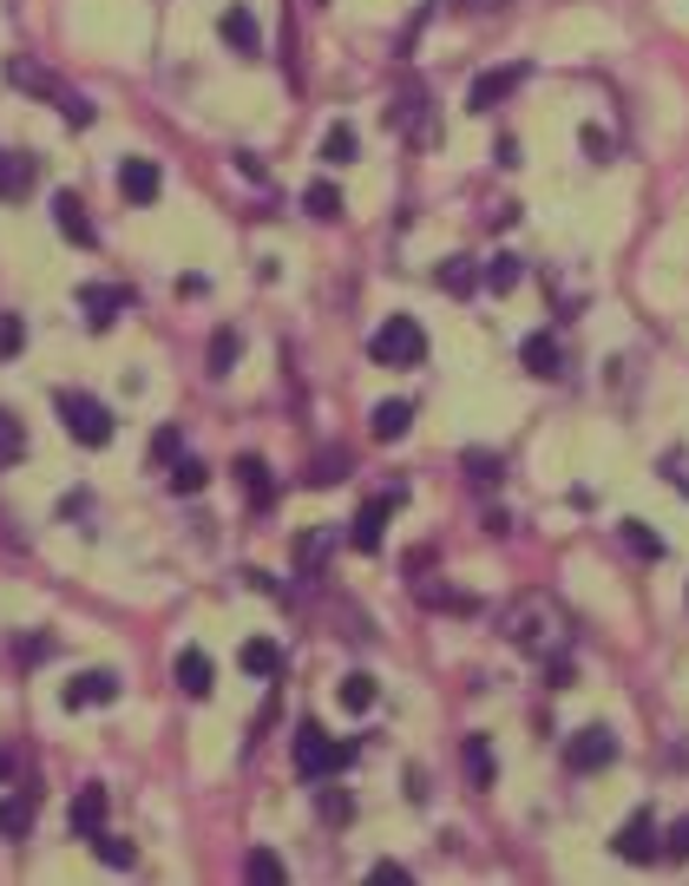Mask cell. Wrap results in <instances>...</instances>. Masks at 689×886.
Returning <instances> with one entry per match:
<instances>
[{"label":"cell","instance_id":"obj_1","mask_svg":"<svg viewBox=\"0 0 689 886\" xmlns=\"http://www.w3.org/2000/svg\"><path fill=\"white\" fill-rule=\"evenodd\" d=\"M506 637L519 644V651H532V657H559V644H565V618H559V605L552 598H519L513 605V618H506Z\"/></svg>","mask_w":689,"mask_h":886},{"label":"cell","instance_id":"obj_2","mask_svg":"<svg viewBox=\"0 0 689 886\" xmlns=\"http://www.w3.org/2000/svg\"><path fill=\"white\" fill-rule=\"evenodd\" d=\"M355 756H361L355 743H335V736H322L315 723L296 729V775H302V782H329V775H342Z\"/></svg>","mask_w":689,"mask_h":886},{"label":"cell","instance_id":"obj_3","mask_svg":"<svg viewBox=\"0 0 689 886\" xmlns=\"http://www.w3.org/2000/svg\"><path fill=\"white\" fill-rule=\"evenodd\" d=\"M368 355H375L381 368H414V361L427 355V335H421L414 315H388V322L368 335Z\"/></svg>","mask_w":689,"mask_h":886},{"label":"cell","instance_id":"obj_4","mask_svg":"<svg viewBox=\"0 0 689 886\" xmlns=\"http://www.w3.org/2000/svg\"><path fill=\"white\" fill-rule=\"evenodd\" d=\"M7 79H13L20 92H46V99H53V105L66 112V125H92V105H85V99H79V92L66 85V79H53L46 66H26V59H7Z\"/></svg>","mask_w":689,"mask_h":886},{"label":"cell","instance_id":"obj_5","mask_svg":"<svg viewBox=\"0 0 689 886\" xmlns=\"http://www.w3.org/2000/svg\"><path fill=\"white\" fill-rule=\"evenodd\" d=\"M59 421H66V434H72L79 447H105V440H112V407L92 401V394H79V388L59 394Z\"/></svg>","mask_w":689,"mask_h":886},{"label":"cell","instance_id":"obj_6","mask_svg":"<svg viewBox=\"0 0 689 886\" xmlns=\"http://www.w3.org/2000/svg\"><path fill=\"white\" fill-rule=\"evenodd\" d=\"M618 762V736L605 729V723H585L572 743H565V769L572 775H598V769H611Z\"/></svg>","mask_w":689,"mask_h":886},{"label":"cell","instance_id":"obj_7","mask_svg":"<svg viewBox=\"0 0 689 886\" xmlns=\"http://www.w3.org/2000/svg\"><path fill=\"white\" fill-rule=\"evenodd\" d=\"M611 848H618L624 861H638V867H644V861H657V854H664V835H657V815H651V808H638V815H631V821L618 828V841H611Z\"/></svg>","mask_w":689,"mask_h":886},{"label":"cell","instance_id":"obj_8","mask_svg":"<svg viewBox=\"0 0 689 886\" xmlns=\"http://www.w3.org/2000/svg\"><path fill=\"white\" fill-rule=\"evenodd\" d=\"M519 79H526V66H493V72H480V79H473V92H467V112H480V118H486V112H499V99H506Z\"/></svg>","mask_w":689,"mask_h":886},{"label":"cell","instance_id":"obj_9","mask_svg":"<svg viewBox=\"0 0 689 886\" xmlns=\"http://www.w3.org/2000/svg\"><path fill=\"white\" fill-rule=\"evenodd\" d=\"M519 361H526V375H539V381H559V375H565V348H559L552 329L526 335V342H519Z\"/></svg>","mask_w":689,"mask_h":886},{"label":"cell","instance_id":"obj_10","mask_svg":"<svg viewBox=\"0 0 689 886\" xmlns=\"http://www.w3.org/2000/svg\"><path fill=\"white\" fill-rule=\"evenodd\" d=\"M59 703H66V710H99V703H118V677H112V670H85V677H72V683L59 690Z\"/></svg>","mask_w":689,"mask_h":886},{"label":"cell","instance_id":"obj_11","mask_svg":"<svg viewBox=\"0 0 689 886\" xmlns=\"http://www.w3.org/2000/svg\"><path fill=\"white\" fill-rule=\"evenodd\" d=\"M125 302H131V296H125V289H105V283H85V289H79V315H85V329H92V335H105V329H112V315H118Z\"/></svg>","mask_w":689,"mask_h":886},{"label":"cell","instance_id":"obj_12","mask_svg":"<svg viewBox=\"0 0 689 886\" xmlns=\"http://www.w3.org/2000/svg\"><path fill=\"white\" fill-rule=\"evenodd\" d=\"M388 513H394V493H381V499H368V506L355 513V526H348V545H355V552H381V532H388Z\"/></svg>","mask_w":689,"mask_h":886},{"label":"cell","instance_id":"obj_13","mask_svg":"<svg viewBox=\"0 0 689 886\" xmlns=\"http://www.w3.org/2000/svg\"><path fill=\"white\" fill-rule=\"evenodd\" d=\"M53 223H59V237H66V243L92 250V217H85L79 191H53Z\"/></svg>","mask_w":689,"mask_h":886},{"label":"cell","instance_id":"obj_14","mask_svg":"<svg viewBox=\"0 0 689 886\" xmlns=\"http://www.w3.org/2000/svg\"><path fill=\"white\" fill-rule=\"evenodd\" d=\"M33 815H39V789H13V795H0V841L33 835Z\"/></svg>","mask_w":689,"mask_h":886},{"label":"cell","instance_id":"obj_15","mask_svg":"<svg viewBox=\"0 0 689 886\" xmlns=\"http://www.w3.org/2000/svg\"><path fill=\"white\" fill-rule=\"evenodd\" d=\"M230 473H237V486H243L250 506H269V499H276V480H269V460H263V453H237Z\"/></svg>","mask_w":689,"mask_h":886},{"label":"cell","instance_id":"obj_16","mask_svg":"<svg viewBox=\"0 0 689 886\" xmlns=\"http://www.w3.org/2000/svg\"><path fill=\"white\" fill-rule=\"evenodd\" d=\"M217 33H223V46H237L243 59H250V53H263V26H256V13H250V7H230V13L217 20Z\"/></svg>","mask_w":689,"mask_h":886},{"label":"cell","instance_id":"obj_17","mask_svg":"<svg viewBox=\"0 0 689 886\" xmlns=\"http://www.w3.org/2000/svg\"><path fill=\"white\" fill-rule=\"evenodd\" d=\"M105 808H112V795H105L99 782H85V789L72 795V835H85V841H92V835L105 828Z\"/></svg>","mask_w":689,"mask_h":886},{"label":"cell","instance_id":"obj_18","mask_svg":"<svg viewBox=\"0 0 689 886\" xmlns=\"http://www.w3.org/2000/svg\"><path fill=\"white\" fill-rule=\"evenodd\" d=\"M33 177H39V158H33V151H0V197H7V204L26 197Z\"/></svg>","mask_w":689,"mask_h":886},{"label":"cell","instance_id":"obj_19","mask_svg":"<svg viewBox=\"0 0 689 886\" xmlns=\"http://www.w3.org/2000/svg\"><path fill=\"white\" fill-rule=\"evenodd\" d=\"M158 164L151 158H125V171H118V191H125V204H151L158 197Z\"/></svg>","mask_w":689,"mask_h":886},{"label":"cell","instance_id":"obj_20","mask_svg":"<svg viewBox=\"0 0 689 886\" xmlns=\"http://www.w3.org/2000/svg\"><path fill=\"white\" fill-rule=\"evenodd\" d=\"M171 677H177V690H184V697H197V703L217 690V683H210V657H204V651H177Z\"/></svg>","mask_w":689,"mask_h":886},{"label":"cell","instance_id":"obj_21","mask_svg":"<svg viewBox=\"0 0 689 886\" xmlns=\"http://www.w3.org/2000/svg\"><path fill=\"white\" fill-rule=\"evenodd\" d=\"M519 276H526V263H519L513 250H499V256H486V269H480V283H486L493 296H513V289H519Z\"/></svg>","mask_w":689,"mask_h":886},{"label":"cell","instance_id":"obj_22","mask_svg":"<svg viewBox=\"0 0 689 886\" xmlns=\"http://www.w3.org/2000/svg\"><path fill=\"white\" fill-rule=\"evenodd\" d=\"M407 427H414V407H407V401H381V407L368 414V434H375V440H401Z\"/></svg>","mask_w":689,"mask_h":886},{"label":"cell","instance_id":"obj_23","mask_svg":"<svg viewBox=\"0 0 689 886\" xmlns=\"http://www.w3.org/2000/svg\"><path fill=\"white\" fill-rule=\"evenodd\" d=\"M348 473H355L348 447H322V453H315V467H309V486H342Z\"/></svg>","mask_w":689,"mask_h":886},{"label":"cell","instance_id":"obj_24","mask_svg":"<svg viewBox=\"0 0 689 886\" xmlns=\"http://www.w3.org/2000/svg\"><path fill=\"white\" fill-rule=\"evenodd\" d=\"M388 125L407 131V138H427V99H421V92H407V105L394 99V105H388Z\"/></svg>","mask_w":689,"mask_h":886},{"label":"cell","instance_id":"obj_25","mask_svg":"<svg viewBox=\"0 0 689 886\" xmlns=\"http://www.w3.org/2000/svg\"><path fill=\"white\" fill-rule=\"evenodd\" d=\"M434 283H440L447 296H473V283H480V269H473V256H447V263L434 269Z\"/></svg>","mask_w":689,"mask_h":886},{"label":"cell","instance_id":"obj_26","mask_svg":"<svg viewBox=\"0 0 689 886\" xmlns=\"http://www.w3.org/2000/svg\"><path fill=\"white\" fill-rule=\"evenodd\" d=\"M335 539H342V532H309V539H296V572H302V578H315V572H322V559L335 552Z\"/></svg>","mask_w":689,"mask_h":886},{"label":"cell","instance_id":"obj_27","mask_svg":"<svg viewBox=\"0 0 689 886\" xmlns=\"http://www.w3.org/2000/svg\"><path fill=\"white\" fill-rule=\"evenodd\" d=\"M237 664H243V670H250V677H283V651H276V644H269V637H250V644H243V657H237Z\"/></svg>","mask_w":689,"mask_h":886},{"label":"cell","instance_id":"obj_28","mask_svg":"<svg viewBox=\"0 0 689 886\" xmlns=\"http://www.w3.org/2000/svg\"><path fill=\"white\" fill-rule=\"evenodd\" d=\"M460 762H467V782L473 789H493V749H486V736H467L460 743Z\"/></svg>","mask_w":689,"mask_h":886},{"label":"cell","instance_id":"obj_29","mask_svg":"<svg viewBox=\"0 0 689 886\" xmlns=\"http://www.w3.org/2000/svg\"><path fill=\"white\" fill-rule=\"evenodd\" d=\"M355 158H361L355 125H329V138H322V164H355Z\"/></svg>","mask_w":689,"mask_h":886},{"label":"cell","instance_id":"obj_30","mask_svg":"<svg viewBox=\"0 0 689 886\" xmlns=\"http://www.w3.org/2000/svg\"><path fill=\"white\" fill-rule=\"evenodd\" d=\"M237 355H243V335H237V329H217V335H210V355H204V361H210V375L223 381V375L237 368Z\"/></svg>","mask_w":689,"mask_h":886},{"label":"cell","instance_id":"obj_31","mask_svg":"<svg viewBox=\"0 0 689 886\" xmlns=\"http://www.w3.org/2000/svg\"><path fill=\"white\" fill-rule=\"evenodd\" d=\"M618 539L631 545V559H651V565L664 559V539H657V532H651L644 519H624V526H618Z\"/></svg>","mask_w":689,"mask_h":886},{"label":"cell","instance_id":"obj_32","mask_svg":"<svg viewBox=\"0 0 689 886\" xmlns=\"http://www.w3.org/2000/svg\"><path fill=\"white\" fill-rule=\"evenodd\" d=\"M414 591H421V605H427V611H480L467 591H453V585H434V578H421Z\"/></svg>","mask_w":689,"mask_h":886},{"label":"cell","instance_id":"obj_33","mask_svg":"<svg viewBox=\"0 0 689 886\" xmlns=\"http://www.w3.org/2000/svg\"><path fill=\"white\" fill-rule=\"evenodd\" d=\"M315 808H322L329 828H348V821H355V795H342V789H329V782H315Z\"/></svg>","mask_w":689,"mask_h":886},{"label":"cell","instance_id":"obj_34","mask_svg":"<svg viewBox=\"0 0 689 886\" xmlns=\"http://www.w3.org/2000/svg\"><path fill=\"white\" fill-rule=\"evenodd\" d=\"M335 697H342V710H348V716H361V710H375V677H361V670H355V677H342V683H335Z\"/></svg>","mask_w":689,"mask_h":886},{"label":"cell","instance_id":"obj_35","mask_svg":"<svg viewBox=\"0 0 689 886\" xmlns=\"http://www.w3.org/2000/svg\"><path fill=\"white\" fill-rule=\"evenodd\" d=\"M243 874H250V881H263V886H283V881H289V867H283L269 848H250V854H243Z\"/></svg>","mask_w":689,"mask_h":886},{"label":"cell","instance_id":"obj_36","mask_svg":"<svg viewBox=\"0 0 689 886\" xmlns=\"http://www.w3.org/2000/svg\"><path fill=\"white\" fill-rule=\"evenodd\" d=\"M499 473H506V460H499V453H486V447H473V453H467V480H473L480 493H486V486H499Z\"/></svg>","mask_w":689,"mask_h":886},{"label":"cell","instance_id":"obj_37","mask_svg":"<svg viewBox=\"0 0 689 886\" xmlns=\"http://www.w3.org/2000/svg\"><path fill=\"white\" fill-rule=\"evenodd\" d=\"M302 204H309V217H322V223H335V217H342V191H335V184H309V191H302Z\"/></svg>","mask_w":689,"mask_h":886},{"label":"cell","instance_id":"obj_38","mask_svg":"<svg viewBox=\"0 0 689 886\" xmlns=\"http://www.w3.org/2000/svg\"><path fill=\"white\" fill-rule=\"evenodd\" d=\"M204 480H210V473H204V460H191V453L171 467V493H184V499H191V493H204Z\"/></svg>","mask_w":689,"mask_h":886},{"label":"cell","instance_id":"obj_39","mask_svg":"<svg viewBox=\"0 0 689 886\" xmlns=\"http://www.w3.org/2000/svg\"><path fill=\"white\" fill-rule=\"evenodd\" d=\"M92 841H99V861H105V867H131V861H138V848H131L125 835H105V828H99Z\"/></svg>","mask_w":689,"mask_h":886},{"label":"cell","instance_id":"obj_40","mask_svg":"<svg viewBox=\"0 0 689 886\" xmlns=\"http://www.w3.org/2000/svg\"><path fill=\"white\" fill-rule=\"evenodd\" d=\"M151 460H158V467H177V460H184V434H177V427H158V434H151Z\"/></svg>","mask_w":689,"mask_h":886},{"label":"cell","instance_id":"obj_41","mask_svg":"<svg viewBox=\"0 0 689 886\" xmlns=\"http://www.w3.org/2000/svg\"><path fill=\"white\" fill-rule=\"evenodd\" d=\"M20 453H26V434H20V421L0 407V467H13Z\"/></svg>","mask_w":689,"mask_h":886},{"label":"cell","instance_id":"obj_42","mask_svg":"<svg viewBox=\"0 0 689 886\" xmlns=\"http://www.w3.org/2000/svg\"><path fill=\"white\" fill-rule=\"evenodd\" d=\"M20 342H26L20 315H0V361H13V355H20Z\"/></svg>","mask_w":689,"mask_h":886},{"label":"cell","instance_id":"obj_43","mask_svg":"<svg viewBox=\"0 0 689 886\" xmlns=\"http://www.w3.org/2000/svg\"><path fill=\"white\" fill-rule=\"evenodd\" d=\"M657 467L670 473V486H677V493H689V453H684V447H670V453H664Z\"/></svg>","mask_w":689,"mask_h":886},{"label":"cell","instance_id":"obj_44","mask_svg":"<svg viewBox=\"0 0 689 886\" xmlns=\"http://www.w3.org/2000/svg\"><path fill=\"white\" fill-rule=\"evenodd\" d=\"M664 854H670V861H689V815L664 828Z\"/></svg>","mask_w":689,"mask_h":886},{"label":"cell","instance_id":"obj_45","mask_svg":"<svg viewBox=\"0 0 689 886\" xmlns=\"http://www.w3.org/2000/svg\"><path fill=\"white\" fill-rule=\"evenodd\" d=\"M368 881H375V886H407V867H401V861H375V867H368Z\"/></svg>","mask_w":689,"mask_h":886},{"label":"cell","instance_id":"obj_46","mask_svg":"<svg viewBox=\"0 0 689 886\" xmlns=\"http://www.w3.org/2000/svg\"><path fill=\"white\" fill-rule=\"evenodd\" d=\"M13 651H20V664H46L53 657V637H20Z\"/></svg>","mask_w":689,"mask_h":886},{"label":"cell","instance_id":"obj_47","mask_svg":"<svg viewBox=\"0 0 689 886\" xmlns=\"http://www.w3.org/2000/svg\"><path fill=\"white\" fill-rule=\"evenodd\" d=\"M585 151H592V158H598V164H611V158H605V151H611V145H605V131H598V125H585Z\"/></svg>","mask_w":689,"mask_h":886},{"label":"cell","instance_id":"obj_48","mask_svg":"<svg viewBox=\"0 0 689 886\" xmlns=\"http://www.w3.org/2000/svg\"><path fill=\"white\" fill-rule=\"evenodd\" d=\"M59 513H66V519H79V513H92V499H85V493H66V499H59Z\"/></svg>","mask_w":689,"mask_h":886},{"label":"cell","instance_id":"obj_49","mask_svg":"<svg viewBox=\"0 0 689 886\" xmlns=\"http://www.w3.org/2000/svg\"><path fill=\"white\" fill-rule=\"evenodd\" d=\"M460 7H473V13H499L506 0H460Z\"/></svg>","mask_w":689,"mask_h":886},{"label":"cell","instance_id":"obj_50","mask_svg":"<svg viewBox=\"0 0 689 886\" xmlns=\"http://www.w3.org/2000/svg\"><path fill=\"white\" fill-rule=\"evenodd\" d=\"M7 775H13V756H7V749H0V782H7Z\"/></svg>","mask_w":689,"mask_h":886}]
</instances>
